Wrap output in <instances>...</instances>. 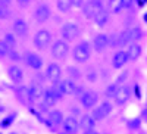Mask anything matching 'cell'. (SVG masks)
<instances>
[{
    "label": "cell",
    "instance_id": "1",
    "mask_svg": "<svg viewBox=\"0 0 147 134\" xmlns=\"http://www.w3.org/2000/svg\"><path fill=\"white\" fill-rule=\"evenodd\" d=\"M91 56V46L88 41H81L74 47L72 58L77 64H85Z\"/></svg>",
    "mask_w": 147,
    "mask_h": 134
},
{
    "label": "cell",
    "instance_id": "2",
    "mask_svg": "<svg viewBox=\"0 0 147 134\" xmlns=\"http://www.w3.org/2000/svg\"><path fill=\"white\" fill-rule=\"evenodd\" d=\"M141 35H143V31H141V28H138V27H134V28H129V30H127V31H124V32H121V34H119L121 47L138 41V40L141 39Z\"/></svg>",
    "mask_w": 147,
    "mask_h": 134
},
{
    "label": "cell",
    "instance_id": "3",
    "mask_svg": "<svg viewBox=\"0 0 147 134\" xmlns=\"http://www.w3.org/2000/svg\"><path fill=\"white\" fill-rule=\"evenodd\" d=\"M113 111V106L110 102H102V103H97V106H94L91 109V116L96 121H103L105 118H107Z\"/></svg>",
    "mask_w": 147,
    "mask_h": 134
},
{
    "label": "cell",
    "instance_id": "4",
    "mask_svg": "<svg viewBox=\"0 0 147 134\" xmlns=\"http://www.w3.org/2000/svg\"><path fill=\"white\" fill-rule=\"evenodd\" d=\"M50 41H52V34H50L49 30L37 31L35 35H34V39H32L34 46L38 49V50H44V49H47L49 44H50Z\"/></svg>",
    "mask_w": 147,
    "mask_h": 134
},
{
    "label": "cell",
    "instance_id": "5",
    "mask_svg": "<svg viewBox=\"0 0 147 134\" xmlns=\"http://www.w3.org/2000/svg\"><path fill=\"white\" fill-rule=\"evenodd\" d=\"M60 35H62V40L72 41L80 35V27L75 22H66V24H63V27L60 28Z\"/></svg>",
    "mask_w": 147,
    "mask_h": 134
},
{
    "label": "cell",
    "instance_id": "6",
    "mask_svg": "<svg viewBox=\"0 0 147 134\" xmlns=\"http://www.w3.org/2000/svg\"><path fill=\"white\" fill-rule=\"evenodd\" d=\"M69 53V44L65 40H56L52 46V56L55 59H65Z\"/></svg>",
    "mask_w": 147,
    "mask_h": 134
},
{
    "label": "cell",
    "instance_id": "7",
    "mask_svg": "<svg viewBox=\"0 0 147 134\" xmlns=\"http://www.w3.org/2000/svg\"><path fill=\"white\" fill-rule=\"evenodd\" d=\"M63 112L62 111H59V109H53V111H50L47 114V118L43 121V122L47 125V127H50V128H55V127H59V125H62L63 122Z\"/></svg>",
    "mask_w": 147,
    "mask_h": 134
},
{
    "label": "cell",
    "instance_id": "8",
    "mask_svg": "<svg viewBox=\"0 0 147 134\" xmlns=\"http://www.w3.org/2000/svg\"><path fill=\"white\" fill-rule=\"evenodd\" d=\"M100 9H103V0H85L82 6V14L87 18H93Z\"/></svg>",
    "mask_w": 147,
    "mask_h": 134
},
{
    "label": "cell",
    "instance_id": "9",
    "mask_svg": "<svg viewBox=\"0 0 147 134\" xmlns=\"http://www.w3.org/2000/svg\"><path fill=\"white\" fill-rule=\"evenodd\" d=\"M80 102L84 109H93L99 103V94L96 91H84V94L80 97Z\"/></svg>",
    "mask_w": 147,
    "mask_h": 134
},
{
    "label": "cell",
    "instance_id": "10",
    "mask_svg": "<svg viewBox=\"0 0 147 134\" xmlns=\"http://www.w3.org/2000/svg\"><path fill=\"white\" fill-rule=\"evenodd\" d=\"M131 93L132 91H131V87L128 86V84H122V86H119V89H118V91H116V94L113 97L115 105L121 106V105L127 103L128 99H129V96H131Z\"/></svg>",
    "mask_w": 147,
    "mask_h": 134
},
{
    "label": "cell",
    "instance_id": "11",
    "mask_svg": "<svg viewBox=\"0 0 147 134\" xmlns=\"http://www.w3.org/2000/svg\"><path fill=\"white\" fill-rule=\"evenodd\" d=\"M62 128H63V133L66 134H77L80 130V121L74 115L65 116L63 122H62Z\"/></svg>",
    "mask_w": 147,
    "mask_h": 134
},
{
    "label": "cell",
    "instance_id": "12",
    "mask_svg": "<svg viewBox=\"0 0 147 134\" xmlns=\"http://www.w3.org/2000/svg\"><path fill=\"white\" fill-rule=\"evenodd\" d=\"M60 77H62V68L59 66V64L56 62L49 64L46 68V78L52 83H56V81H60Z\"/></svg>",
    "mask_w": 147,
    "mask_h": 134
},
{
    "label": "cell",
    "instance_id": "13",
    "mask_svg": "<svg viewBox=\"0 0 147 134\" xmlns=\"http://www.w3.org/2000/svg\"><path fill=\"white\" fill-rule=\"evenodd\" d=\"M52 12H50V6L43 3V5H38L35 7V12H34V19L38 22V24H44L49 18H50Z\"/></svg>",
    "mask_w": 147,
    "mask_h": 134
},
{
    "label": "cell",
    "instance_id": "14",
    "mask_svg": "<svg viewBox=\"0 0 147 134\" xmlns=\"http://www.w3.org/2000/svg\"><path fill=\"white\" fill-rule=\"evenodd\" d=\"M40 103H41V106H40V108L43 109V111H47V109L53 108V106L57 103V97L55 96V93L52 91V89H47V90H44V93H43V97H41Z\"/></svg>",
    "mask_w": 147,
    "mask_h": 134
},
{
    "label": "cell",
    "instance_id": "15",
    "mask_svg": "<svg viewBox=\"0 0 147 134\" xmlns=\"http://www.w3.org/2000/svg\"><path fill=\"white\" fill-rule=\"evenodd\" d=\"M43 93H44V89L40 86L38 83H34L28 87V100L30 103H37L41 100L43 97Z\"/></svg>",
    "mask_w": 147,
    "mask_h": 134
},
{
    "label": "cell",
    "instance_id": "16",
    "mask_svg": "<svg viewBox=\"0 0 147 134\" xmlns=\"http://www.w3.org/2000/svg\"><path fill=\"white\" fill-rule=\"evenodd\" d=\"M93 47H94V50L99 52V53L105 52L106 49L109 47V35L103 34V32L97 34L94 37V41H93Z\"/></svg>",
    "mask_w": 147,
    "mask_h": 134
},
{
    "label": "cell",
    "instance_id": "17",
    "mask_svg": "<svg viewBox=\"0 0 147 134\" xmlns=\"http://www.w3.org/2000/svg\"><path fill=\"white\" fill-rule=\"evenodd\" d=\"M25 62L30 68L35 69V71H38L43 68V58L40 55H37L34 52H28L25 53Z\"/></svg>",
    "mask_w": 147,
    "mask_h": 134
},
{
    "label": "cell",
    "instance_id": "18",
    "mask_svg": "<svg viewBox=\"0 0 147 134\" xmlns=\"http://www.w3.org/2000/svg\"><path fill=\"white\" fill-rule=\"evenodd\" d=\"M7 75H9V78L12 80V83H13V84H18V86H19V84L24 83V71H22V68L18 66V65L9 66Z\"/></svg>",
    "mask_w": 147,
    "mask_h": 134
},
{
    "label": "cell",
    "instance_id": "19",
    "mask_svg": "<svg viewBox=\"0 0 147 134\" xmlns=\"http://www.w3.org/2000/svg\"><path fill=\"white\" fill-rule=\"evenodd\" d=\"M12 30H13V34L18 35V37H27L28 34V24L24 19H15L13 24H12Z\"/></svg>",
    "mask_w": 147,
    "mask_h": 134
},
{
    "label": "cell",
    "instance_id": "20",
    "mask_svg": "<svg viewBox=\"0 0 147 134\" xmlns=\"http://www.w3.org/2000/svg\"><path fill=\"white\" fill-rule=\"evenodd\" d=\"M127 62H128V55L125 50H118L112 58V66L115 69H121L122 66L127 65Z\"/></svg>",
    "mask_w": 147,
    "mask_h": 134
},
{
    "label": "cell",
    "instance_id": "21",
    "mask_svg": "<svg viewBox=\"0 0 147 134\" xmlns=\"http://www.w3.org/2000/svg\"><path fill=\"white\" fill-rule=\"evenodd\" d=\"M109 15H110V12H109V9H100L97 14L93 16V21H94V24L97 27H105L106 24L109 22Z\"/></svg>",
    "mask_w": 147,
    "mask_h": 134
},
{
    "label": "cell",
    "instance_id": "22",
    "mask_svg": "<svg viewBox=\"0 0 147 134\" xmlns=\"http://www.w3.org/2000/svg\"><path fill=\"white\" fill-rule=\"evenodd\" d=\"M96 122H97V121H96L91 115L85 114V115H82L81 119H80V128H81L82 131L94 130V128H96Z\"/></svg>",
    "mask_w": 147,
    "mask_h": 134
},
{
    "label": "cell",
    "instance_id": "23",
    "mask_svg": "<svg viewBox=\"0 0 147 134\" xmlns=\"http://www.w3.org/2000/svg\"><path fill=\"white\" fill-rule=\"evenodd\" d=\"M127 55H128V60H137L138 56L141 55V46L138 43H131L127 47Z\"/></svg>",
    "mask_w": 147,
    "mask_h": 134
},
{
    "label": "cell",
    "instance_id": "24",
    "mask_svg": "<svg viewBox=\"0 0 147 134\" xmlns=\"http://www.w3.org/2000/svg\"><path fill=\"white\" fill-rule=\"evenodd\" d=\"M60 86H62V90H63L65 96H72L74 91H75L77 83H75V80H72V78H65V80L60 81Z\"/></svg>",
    "mask_w": 147,
    "mask_h": 134
},
{
    "label": "cell",
    "instance_id": "25",
    "mask_svg": "<svg viewBox=\"0 0 147 134\" xmlns=\"http://www.w3.org/2000/svg\"><path fill=\"white\" fill-rule=\"evenodd\" d=\"M122 9H124L122 0H109V12L110 14H121Z\"/></svg>",
    "mask_w": 147,
    "mask_h": 134
},
{
    "label": "cell",
    "instance_id": "26",
    "mask_svg": "<svg viewBox=\"0 0 147 134\" xmlns=\"http://www.w3.org/2000/svg\"><path fill=\"white\" fill-rule=\"evenodd\" d=\"M56 6H57L59 12L66 14V12L71 10V7H72V0H57V2H56Z\"/></svg>",
    "mask_w": 147,
    "mask_h": 134
},
{
    "label": "cell",
    "instance_id": "27",
    "mask_svg": "<svg viewBox=\"0 0 147 134\" xmlns=\"http://www.w3.org/2000/svg\"><path fill=\"white\" fill-rule=\"evenodd\" d=\"M3 41H5L10 49H15L16 44H18V43H16V35L12 34V32H6V34H5V40H3Z\"/></svg>",
    "mask_w": 147,
    "mask_h": 134
},
{
    "label": "cell",
    "instance_id": "28",
    "mask_svg": "<svg viewBox=\"0 0 147 134\" xmlns=\"http://www.w3.org/2000/svg\"><path fill=\"white\" fill-rule=\"evenodd\" d=\"M118 89H119V86L116 83H112L110 86L105 90V96L107 97V99H113L115 97V94H116V91H118Z\"/></svg>",
    "mask_w": 147,
    "mask_h": 134
},
{
    "label": "cell",
    "instance_id": "29",
    "mask_svg": "<svg viewBox=\"0 0 147 134\" xmlns=\"http://www.w3.org/2000/svg\"><path fill=\"white\" fill-rule=\"evenodd\" d=\"M15 118H16V114H12V115H7V116H5L2 121H0V127H2V128H9L12 124H13Z\"/></svg>",
    "mask_w": 147,
    "mask_h": 134
},
{
    "label": "cell",
    "instance_id": "30",
    "mask_svg": "<svg viewBox=\"0 0 147 134\" xmlns=\"http://www.w3.org/2000/svg\"><path fill=\"white\" fill-rule=\"evenodd\" d=\"M52 91H53V93H55V96L57 97V100H59V99H62V97L65 96V93H63V90H62V86H60V81L53 83V86H52Z\"/></svg>",
    "mask_w": 147,
    "mask_h": 134
},
{
    "label": "cell",
    "instance_id": "31",
    "mask_svg": "<svg viewBox=\"0 0 147 134\" xmlns=\"http://www.w3.org/2000/svg\"><path fill=\"white\" fill-rule=\"evenodd\" d=\"M10 15H12V14H10V9L6 7V6H2V5H0V19H2V21L9 19Z\"/></svg>",
    "mask_w": 147,
    "mask_h": 134
},
{
    "label": "cell",
    "instance_id": "32",
    "mask_svg": "<svg viewBox=\"0 0 147 134\" xmlns=\"http://www.w3.org/2000/svg\"><path fill=\"white\" fill-rule=\"evenodd\" d=\"M10 50H12V49H10L3 40L0 41V56H7Z\"/></svg>",
    "mask_w": 147,
    "mask_h": 134
},
{
    "label": "cell",
    "instance_id": "33",
    "mask_svg": "<svg viewBox=\"0 0 147 134\" xmlns=\"http://www.w3.org/2000/svg\"><path fill=\"white\" fill-rule=\"evenodd\" d=\"M127 78H128V71H122V72H121V75L116 77L115 83L118 84V86H121V84H124V83L127 81Z\"/></svg>",
    "mask_w": 147,
    "mask_h": 134
},
{
    "label": "cell",
    "instance_id": "34",
    "mask_svg": "<svg viewBox=\"0 0 147 134\" xmlns=\"http://www.w3.org/2000/svg\"><path fill=\"white\" fill-rule=\"evenodd\" d=\"M140 124H141V119L140 118H134V119L128 121V128L129 130H137L140 127Z\"/></svg>",
    "mask_w": 147,
    "mask_h": 134
},
{
    "label": "cell",
    "instance_id": "35",
    "mask_svg": "<svg viewBox=\"0 0 147 134\" xmlns=\"http://www.w3.org/2000/svg\"><path fill=\"white\" fill-rule=\"evenodd\" d=\"M30 111H31V114L37 118V119H38L40 121V122H43V121H44V118L41 116V114L38 112V111H37V109H34V108H30Z\"/></svg>",
    "mask_w": 147,
    "mask_h": 134
},
{
    "label": "cell",
    "instance_id": "36",
    "mask_svg": "<svg viewBox=\"0 0 147 134\" xmlns=\"http://www.w3.org/2000/svg\"><path fill=\"white\" fill-rule=\"evenodd\" d=\"M9 56H10V59L12 60H15V62H18V60H21V56L15 52V49H12V50L9 52Z\"/></svg>",
    "mask_w": 147,
    "mask_h": 134
},
{
    "label": "cell",
    "instance_id": "37",
    "mask_svg": "<svg viewBox=\"0 0 147 134\" xmlns=\"http://www.w3.org/2000/svg\"><path fill=\"white\" fill-rule=\"evenodd\" d=\"M134 94H136L137 99H141V89H140V84H134Z\"/></svg>",
    "mask_w": 147,
    "mask_h": 134
},
{
    "label": "cell",
    "instance_id": "38",
    "mask_svg": "<svg viewBox=\"0 0 147 134\" xmlns=\"http://www.w3.org/2000/svg\"><path fill=\"white\" fill-rule=\"evenodd\" d=\"M16 3H18V6L19 7H28L30 6V3H31V0H16Z\"/></svg>",
    "mask_w": 147,
    "mask_h": 134
},
{
    "label": "cell",
    "instance_id": "39",
    "mask_svg": "<svg viewBox=\"0 0 147 134\" xmlns=\"http://www.w3.org/2000/svg\"><path fill=\"white\" fill-rule=\"evenodd\" d=\"M84 94V89L81 87V86H77L75 87V91H74V94L72 96H75V97H81Z\"/></svg>",
    "mask_w": 147,
    "mask_h": 134
},
{
    "label": "cell",
    "instance_id": "40",
    "mask_svg": "<svg viewBox=\"0 0 147 134\" xmlns=\"http://www.w3.org/2000/svg\"><path fill=\"white\" fill-rule=\"evenodd\" d=\"M85 3V0H72V6L74 7H82Z\"/></svg>",
    "mask_w": 147,
    "mask_h": 134
},
{
    "label": "cell",
    "instance_id": "41",
    "mask_svg": "<svg viewBox=\"0 0 147 134\" xmlns=\"http://www.w3.org/2000/svg\"><path fill=\"white\" fill-rule=\"evenodd\" d=\"M122 3H124V9H129L134 3V0H122Z\"/></svg>",
    "mask_w": 147,
    "mask_h": 134
},
{
    "label": "cell",
    "instance_id": "42",
    "mask_svg": "<svg viewBox=\"0 0 147 134\" xmlns=\"http://www.w3.org/2000/svg\"><path fill=\"white\" fill-rule=\"evenodd\" d=\"M0 5H2V6H6V7H9V6L12 5V0H0Z\"/></svg>",
    "mask_w": 147,
    "mask_h": 134
},
{
    "label": "cell",
    "instance_id": "43",
    "mask_svg": "<svg viewBox=\"0 0 147 134\" xmlns=\"http://www.w3.org/2000/svg\"><path fill=\"white\" fill-rule=\"evenodd\" d=\"M82 134H99V131L94 128V130H88V131H82Z\"/></svg>",
    "mask_w": 147,
    "mask_h": 134
},
{
    "label": "cell",
    "instance_id": "44",
    "mask_svg": "<svg viewBox=\"0 0 147 134\" xmlns=\"http://www.w3.org/2000/svg\"><path fill=\"white\" fill-rule=\"evenodd\" d=\"M144 19H146V22H147V14H146V16H144Z\"/></svg>",
    "mask_w": 147,
    "mask_h": 134
},
{
    "label": "cell",
    "instance_id": "45",
    "mask_svg": "<svg viewBox=\"0 0 147 134\" xmlns=\"http://www.w3.org/2000/svg\"><path fill=\"white\" fill-rule=\"evenodd\" d=\"M59 134H66V133H59Z\"/></svg>",
    "mask_w": 147,
    "mask_h": 134
},
{
    "label": "cell",
    "instance_id": "46",
    "mask_svg": "<svg viewBox=\"0 0 147 134\" xmlns=\"http://www.w3.org/2000/svg\"><path fill=\"white\" fill-rule=\"evenodd\" d=\"M10 134H16V133H10Z\"/></svg>",
    "mask_w": 147,
    "mask_h": 134
}]
</instances>
